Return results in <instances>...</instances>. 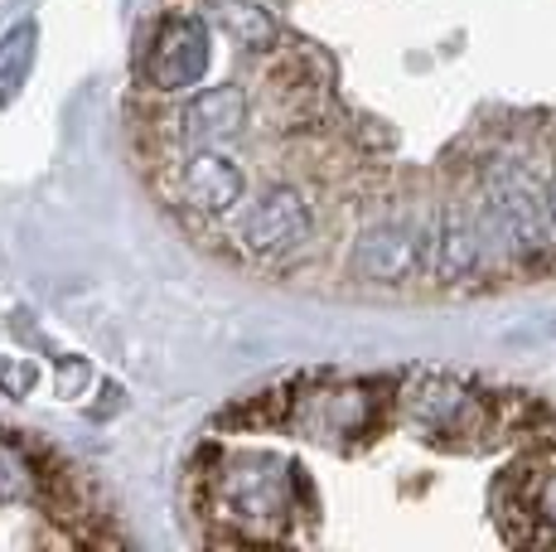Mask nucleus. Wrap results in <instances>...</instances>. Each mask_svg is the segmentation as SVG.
I'll list each match as a JSON object with an SVG mask.
<instances>
[{
	"mask_svg": "<svg viewBox=\"0 0 556 552\" xmlns=\"http://www.w3.org/2000/svg\"><path fill=\"white\" fill-rule=\"evenodd\" d=\"M203 480V504L213 528L208 543H291V524H301V494L309 480L301 465L281 461L271 451H232L218 455Z\"/></svg>",
	"mask_w": 556,
	"mask_h": 552,
	"instance_id": "1",
	"label": "nucleus"
},
{
	"mask_svg": "<svg viewBox=\"0 0 556 552\" xmlns=\"http://www.w3.org/2000/svg\"><path fill=\"white\" fill-rule=\"evenodd\" d=\"M479 228L489 248L522 272H552L556 267V228L547 214V195L528 179V170L508 155H494L479 165Z\"/></svg>",
	"mask_w": 556,
	"mask_h": 552,
	"instance_id": "2",
	"label": "nucleus"
},
{
	"mask_svg": "<svg viewBox=\"0 0 556 552\" xmlns=\"http://www.w3.org/2000/svg\"><path fill=\"white\" fill-rule=\"evenodd\" d=\"M397 412L392 384H363V378H315L295 384L286 398L281 427L305 441L334 446V451H358L363 441L378 437L382 417Z\"/></svg>",
	"mask_w": 556,
	"mask_h": 552,
	"instance_id": "3",
	"label": "nucleus"
},
{
	"mask_svg": "<svg viewBox=\"0 0 556 552\" xmlns=\"http://www.w3.org/2000/svg\"><path fill=\"white\" fill-rule=\"evenodd\" d=\"M315 238V204L301 195V185H266L242 209L232 228V248L248 262H286Z\"/></svg>",
	"mask_w": 556,
	"mask_h": 552,
	"instance_id": "4",
	"label": "nucleus"
},
{
	"mask_svg": "<svg viewBox=\"0 0 556 552\" xmlns=\"http://www.w3.org/2000/svg\"><path fill=\"white\" fill-rule=\"evenodd\" d=\"M213 63V29L194 10H169L151 35V54H146V88L160 98H185L208 78Z\"/></svg>",
	"mask_w": 556,
	"mask_h": 552,
	"instance_id": "5",
	"label": "nucleus"
},
{
	"mask_svg": "<svg viewBox=\"0 0 556 552\" xmlns=\"http://www.w3.org/2000/svg\"><path fill=\"white\" fill-rule=\"evenodd\" d=\"M431 262V223L412 218V214H388L372 218L368 228L354 238V267L358 281H378V286H402Z\"/></svg>",
	"mask_w": 556,
	"mask_h": 552,
	"instance_id": "6",
	"label": "nucleus"
},
{
	"mask_svg": "<svg viewBox=\"0 0 556 552\" xmlns=\"http://www.w3.org/2000/svg\"><path fill=\"white\" fill-rule=\"evenodd\" d=\"M248 199V175L223 146H199L179 161V204L199 218H228Z\"/></svg>",
	"mask_w": 556,
	"mask_h": 552,
	"instance_id": "7",
	"label": "nucleus"
},
{
	"mask_svg": "<svg viewBox=\"0 0 556 552\" xmlns=\"http://www.w3.org/2000/svg\"><path fill=\"white\" fill-rule=\"evenodd\" d=\"M494 258L489 248L484 228H479V214L465 204H441V214L431 223V276L441 286H465V281H479Z\"/></svg>",
	"mask_w": 556,
	"mask_h": 552,
	"instance_id": "8",
	"label": "nucleus"
},
{
	"mask_svg": "<svg viewBox=\"0 0 556 552\" xmlns=\"http://www.w3.org/2000/svg\"><path fill=\"white\" fill-rule=\"evenodd\" d=\"M248 112H252L248 92H242L238 83H218V88L189 92V98L179 102L175 116H169V136H175V146H185V151L223 146V141H232V136H242Z\"/></svg>",
	"mask_w": 556,
	"mask_h": 552,
	"instance_id": "9",
	"label": "nucleus"
},
{
	"mask_svg": "<svg viewBox=\"0 0 556 552\" xmlns=\"http://www.w3.org/2000/svg\"><path fill=\"white\" fill-rule=\"evenodd\" d=\"M208 20L232 39V45L252 49V54H266V49H276V39H281V25H276V15L262 5V0H213Z\"/></svg>",
	"mask_w": 556,
	"mask_h": 552,
	"instance_id": "10",
	"label": "nucleus"
},
{
	"mask_svg": "<svg viewBox=\"0 0 556 552\" xmlns=\"http://www.w3.org/2000/svg\"><path fill=\"white\" fill-rule=\"evenodd\" d=\"M35 54H39V25L35 20H15L0 35V108H10L25 92L29 73H35Z\"/></svg>",
	"mask_w": 556,
	"mask_h": 552,
	"instance_id": "11",
	"label": "nucleus"
},
{
	"mask_svg": "<svg viewBox=\"0 0 556 552\" xmlns=\"http://www.w3.org/2000/svg\"><path fill=\"white\" fill-rule=\"evenodd\" d=\"M39 384V368L29 359H0V398H29Z\"/></svg>",
	"mask_w": 556,
	"mask_h": 552,
	"instance_id": "12",
	"label": "nucleus"
},
{
	"mask_svg": "<svg viewBox=\"0 0 556 552\" xmlns=\"http://www.w3.org/2000/svg\"><path fill=\"white\" fill-rule=\"evenodd\" d=\"M542 195H547V214H552V228H556V165H552V175H547V189H542Z\"/></svg>",
	"mask_w": 556,
	"mask_h": 552,
	"instance_id": "13",
	"label": "nucleus"
}]
</instances>
